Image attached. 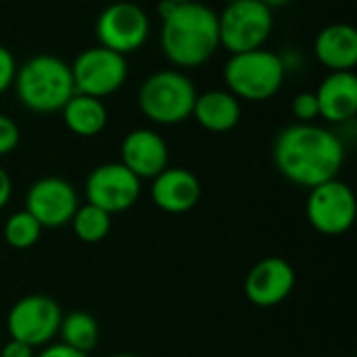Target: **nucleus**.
<instances>
[{"label": "nucleus", "instance_id": "obj_26", "mask_svg": "<svg viewBox=\"0 0 357 357\" xmlns=\"http://www.w3.org/2000/svg\"><path fill=\"white\" fill-rule=\"evenodd\" d=\"M36 357H88L86 354H82V351H75V349H71L69 345H65V343H48V345H44V349L40 351V356Z\"/></svg>", "mask_w": 357, "mask_h": 357}, {"label": "nucleus", "instance_id": "obj_15", "mask_svg": "<svg viewBox=\"0 0 357 357\" xmlns=\"http://www.w3.org/2000/svg\"><path fill=\"white\" fill-rule=\"evenodd\" d=\"M153 203L165 213H186L197 207L201 199L199 178L184 167H165L151 184Z\"/></svg>", "mask_w": 357, "mask_h": 357}, {"label": "nucleus", "instance_id": "obj_23", "mask_svg": "<svg viewBox=\"0 0 357 357\" xmlns=\"http://www.w3.org/2000/svg\"><path fill=\"white\" fill-rule=\"evenodd\" d=\"M291 109H293V115L297 117L299 123H312L316 117H320L316 92H299L293 98Z\"/></svg>", "mask_w": 357, "mask_h": 357}, {"label": "nucleus", "instance_id": "obj_16", "mask_svg": "<svg viewBox=\"0 0 357 357\" xmlns=\"http://www.w3.org/2000/svg\"><path fill=\"white\" fill-rule=\"evenodd\" d=\"M320 117L345 123L357 113V75L354 71H331L316 90Z\"/></svg>", "mask_w": 357, "mask_h": 357}, {"label": "nucleus", "instance_id": "obj_27", "mask_svg": "<svg viewBox=\"0 0 357 357\" xmlns=\"http://www.w3.org/2000/svg\"><path fill=\"white\" fill-rule=\"evenodd\" d=\"M0 357H36L33 354V347L21 343V341H15L10 339L2 349H0Z\"/></svg>", "mask_w": 357, "mask_h": 357}, {"label": "nucleus", "instance_id": "obj_18", "mask_svg": "<svg viewBox=\"0 0 357 357\" xmlns=\"http://www.w3.org/2000/svg\"><path fill=\"white\" fill-rule=\"evenodd\" d=\"M192 117L207 132H230L241 121V100L228 90H207L197 94Z\"/></svg>", "mask_w": 357, "mask_h": 357}, {"label": "nucleus", "instance_id": "obj_14", "mask_svg": "<svg viewBox=\"0 0 357 357\" xmlns=\"http://www.w3.org/2000/svg\"><path fill=\"white\" fill-rule=\"evenodd\" d=\"M169 161V151L161 134L149 128L132 130L121 142V161L138 180H153Z\"/></svg>", "mask_w": 357, "mask_h": 357}, {"label": "nucleus", "instance_id": "obj_8", "mask_svg": "<svg viewBox=\"0 0 357 357\" xmlns=\"http://www.w3.org/2000/svg\"><path fill=\"white\" fill-rule=\"evenodd\" d=\"M71 75L77 94L105 98L117 92L128 79V61L109 48L94 46L79 52L73 61Z\"/></svg>", "mask_w": 357, "mask_h": 357}, {"label": "nucleus", "instance_id": "obj_6", "mask_svg": "<svg viewBox=\"0 0 357 357\" xmlns=\"http://www.w3.org/2000/svg\"><path fill=\"white\" fill-rule=\"evenodd\" d=\"M218 27L220 46L230 54H238L264 48L274 27V15L261 0H236L218 13Z\"/></svg>", "mask_w": 357, "mask_h": 357}, {"label": "nucleus", "instance_id": "obj_29", "mask_svg": "<svg viewBox=\"0 0 357 357\" xmlns=\"http://www.w3.org/2000/svg\"><path fill=\"white\" fill-rule=\"evenodd\" d=\"M268 8H280V6H287V4H291L293 0H261Z\"/></svg>", "mask_w": 357, "mask_h": 357}, {"label": "nucleus", "instance_id": "obj_30", "mask_svg": "<svg viewBox=\"0 0 357 357\" xmlns=\"http://www.w3.org/2000/svg\"><path fill=\"white\" fill-rule=\"evenodd\" d=\"M109 357H138V356H132V354H113V356Z\"/></svg>", "mask_w": 357, "mask_h": 357}, {"label": "nucleus", "instance_id": "obj_21", "mask_svg": "<svg viewBox=\"0 0 357 357\" xmlns=\"http://www.w3.org/2000/svg\"><path fill=\"white\" fill-rule=\"evenodd\" d=\"M69 224L73 226L75 236L88 245L100 243L111 232V215L90 203L79 205Z\"/></svg>", "mask_w": 357, "mask_h": 357}, {"label": "nucleus", "instance_id": "obj_5", "mask_svg": "<svg viewBox=\"0 0 357 357\" xmlns=\"http://www.w3.org/2000/svg\"><path fill=\"white\" fill-rule=\"evenodd\" d=\"M197 88L178 69L151 73L138 90V107L146 119L159 126H176L192 115Z\"/></svg>", "mask_w": 357, "mask_h": 357}, {"label": "nucleus", "instance_id": "obj_13", "mask_svg": "<svg viewBox=\"0 0 357 357\" xmlns=\"http://www.w3.org/2000/svg\"><path fill=\"white\" fill-rule=\"evenodd\" d=\"M295 268L284 257H264L245 280V295L255 307H276L295 289Z\"/></svg>", "mask_w": 357, "mask_h": 357}, {"label": "nucleus", "instance_id": "obj_1", "mask_svg": "<svg viewBox=\"0 0 357 357\" xmlns=\"http://www.w3.org/2000/svg\"><path fill=\"white\" fill-rule=\"evenodd\" d=\"M276 169L289 182L314 188L339 176L345 161L341 138L314 123H293L278 132L272 144Z\"/></svg>", "mask_w": 357, "mask_h": 357}, {"label": "nucleus", "instance_id": "obj_4", "mask_svg": "<svg viewBox=\"0 0 357 357\" xmlns=\"http://www.w3.org/2000/svg\"><path fill=\"white\" fill-rule=\"evenodd\" d=\"M284 75L287 67L282 56L266 48L232 54L224 65L228 92L238 100L261 102L276 96L284 84Z\"/></svg>", "mask_w": 357, "mask_h": 357}, {"label": "nucleus", "instance_id": "obj_24", "mask_svg": "<svg viewBox=\"0 0 357 357\" xmlns=\"http://www.w3.org/2000/svg\"><path fill=\"white\" fill-rule=\"evenodd\" d=\"M19 138H21V134H19L17 123L10 117H6L4 113H0V155L13 153L19 144Z\"/></svg>", "mask_w": 357, "mask_h": 357}, {"label": "nucleus", "instance_id": "obj_31", "mask_svg": "<svg viewBox=\"0 0 357 357\" xmlns=\"http://www.w3.org/2000/svg\"><path fill=\"white\" fill-rule=\"evenodd\" d=\"M169 2H174V4H184V2H190V0H169Z\"/></svg>", "mask_w": 357, "mask_h": 357}, {"label": "nucleus", "instance_id": "obj_32", "mask_svg": "<svg viewBox=\"0 0 357 357\" xmlns=\"http://www.w3.org/2000/svg\"><path fill=\"white\" fill-rule=\"evenodd\" d=\"M222 2H226V4H228V2H236V0H222Z\"/></svg>", "mask_w": 357, "mask_h": 357}, {"label": "nucleus", "instance_id": "obj_7", "mask_svg": "<svg viewBox=\"0 0 357 357\" xmlns=\"http://www.w3.org/2000/svg\"><path fill=\"white\" fill-rule=\"evenodd\" d=\"M305 213L310 224L324 236H341L356 222V195L349 184L333 178L310 188Z\"/></svg>", "mask_w": 357, "mask_h": 357}, {"label": "nucleus", "instance_id": "obj_20", "mask_svg": "<svg viewBox=\"0 0 357 357\" xmlns=\"http://www.w3.org/2000/svg\"><path fill=\"white\" fill-rule=\"evenodd\" d=\"M59 335L63 339L61 343L88 356L98 345L100 331H98V322L94 320V316L86 314V312H71V314L63 316Z\"/></svg>", "mask_w": 357, "mask_h": 357}, {"label": "nucleus", "instance_id": "obj_17", "mask_svg": "<svg viewBox=\"0 0 357 357\" xmlns=\"http://www.w3.org/2000/svg\"><path fill=\"white\" fill-rule=\"evenodd\" d=\"M314 52L328 71H354L357 65L356 27L349 23L326 25L316 36Z\"/></svg>", "mask_w": 357, "mask_h": 357}, {"label": "nucleus", "instance_id": "obj_28", "mask_svg": "<svg viewBox=\"0 0 357 357\" xmlns=\"http://www.w3.org/2000/svg\"><path fill=\"white\" fill-rule=\"evenodd\" d=\"M13 197V180L8 176V172L4 167H0V211L8 205Z\"/></svg>", "mask_w": 357, "mask_h": 357}, {"label": "nucleus", "instance_id": "obj_12", "mask_svg": "<svg viewBox=\"0 0 357 357\" xmlns=\"http://www.w3.org/2000/svg\"><path fill=\"white\" fill-rule=\"evenodd\" d=\"M77 207V192L67 180L56 176L36 180L25 195V211H29L42 228L67 226Z\"/></svg>", "mask_w": 357, "mask_h": 357}, {"label": "nucleus", "instance_id": "obj_2", "mask_svg": "<svg viewBox=\"0 0 357 357\" xmlns=\"http://www.w3.org/2000/svg\"><path fill=\"white\" fill-rule=\"evenodd\" d=\"M161 48L165 59L180 69L205 65L220 48L218 13L195 0L176 4L163 17Z\"/></svg>", "mask_w": 357, "mask_h": 357}, {"label": "nucleus", "instance_id": "obj_9", "mask_svg": "<svg viewBox=\"0 0 357 357\" xmlns=\"http://www.w3.org/2000/svg\"><path fill=\"white\" fill-rule=\"evenodd\" d=\"M151 33V19L144 8L134 2H113L96 19L98 46L117 54H130L144 46Z\"/></svg>", "mask_w": 357, "mask_h": 357}, {"label": "nucleus", "instance_id": "obj_22", "mask_svg": "<svg viewBox=\"0 0 357 357\" xmlns=\"http://www.w3.org/2000/svg\"><path fill=\"white\" fill-rule=\"evenodd\" d=\"M42 230L44 228L38 224V220L29 211L21 209V211H15L6 220V224H4V241H6L8 247L23 251V249L33 247L40 241Z\"/></svg>", "mask_w": 357, "mask_h": 357}, {"label": "nucleus", "instance_id": "obj_10", "mask_svg": "<svg viewBox=\"0 0 357 357\" xmlns=\"http://www.w3.org/2000/svg\"><path fill=\"white\" fill-rule=\"evenodd\" d=\"M63 320L61 305L48 295H27L19 299L6 318L10 339L29 347H44L56 335Z\"/></svg>", "mask_w": 357, "mask_h": 357}, {"label": "nucleus", "instance_id": "obj_25", "mask_svg": "<svg viewBox=\"0 0 357 357\" xmlns=\"http://www.w3.org/2000/svg\"><path fill=\"white\" fill-rule=\"evenodd\" d=\"M15 73H17V61L13 52L0 44V94H4L13 86Z\"/></svg>", "mask_w": 357, "mask_h": 357}, {"label": "nucleus", "instance_id": "obj_11", "mask_svg": "<svg viewBox=\"0 0 357 357\" xmlns=\"http://www.w3.org/2000/svg\"><path fill=\"white\" fill-rule=\"evenodd\" d=\"M140 182L123 163H102L86 178V199L109 215L121 213L138 201Z\"/></svg>", "mask_w": 357, "mask_h": 357}, {"label": "nucleus", "instance_id": "obj_3", "mask_svg": "<svg viewBox=\"0 0 357 357\" xmlns=\"http://www.w3.org/2000/svg\"><path fill=\"white\" fill-rule=\"evenodd\" d=\"M13 88L17 100L38 115L61 111L75 94L69 63L52 54H36L17 67Z\"/></svg>", "mask_w": 357, "mask_h": 357}, {"label": "nucleus", "instance_id": "obj_19", "mask_svg": "<svg viewBox=\"0 0 357 357\" xmlns=\"http://www.w3.org/2000/svg\"><path fill=\"white\" fill-rule=\"evenodd\" d=\"M61 113H63V121L67 130L82 138L98 136L105 130L107 119H109L107 107L100 98L77 94V92L65 102Z\"/></svg>", "mask_w": 357, "mask_h": 357}]
</instances>
